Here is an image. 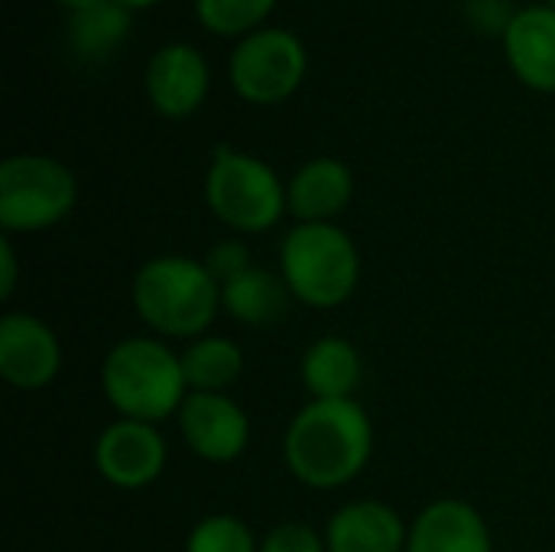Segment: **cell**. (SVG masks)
Returning a JSON list of instances; mask_svg holds the SVG:
<instances>
[{
  "mask_svg": "<svg viewBox=\"0 0 555 552\" xmlns=\"http://www.w3.org/2000/svg\"><path fill=\"white\" fill-rule=\"evenodd\" d=\"M374 455V423L358 400H309L286 426L289 475L312 491L351 485Z\"/></svg>",
  "mask_w": 555,
  "mask_h": 552,
  "instance_id": "6da1fadb",
  "label": "cell"
},
{
  "mask_svg": "<svg viewBox=\"0 0 555 552\" xmlns=\"http://www.w3.org/2000/svg\"><path fill=\"white\" fill-rule=\"evenodd\" d=\"M130 303L156 338L195 342L208 335L221 312V283L202 260L163 254L133 273Z\"/></svg>",
  "mask_w": 555,
  "mask_h": 552,
  "instance_id": "7a4b0ae2",
  "label": "cell"
},
{
  "mask_svg": "<svg viewBox=\"0 0 555 552\" xmlns=\"http://www.w3.org/2000/svg\"><path fill=\"white\" fill-rule=\"evenodd\" d=\"M101 390L120 420H140L159 426L176 420L185 397L182 355L156 335H137L117 342L101 364Z\"/></svg>",
  "mask_w": 555,
  "mask_h": 552,
  "instance_id": "3957f363",
  "label": "cell"
},
{
  "mask_svg": "<svg viewBox=\"0 0 555 552\" xmlns=\"http://www.w3.org/2000/svg\"><path fill=\"white\" fill-rule=\"evenodd\" d=\"M280 273L296 303L335 309L361 283V254L338 224H296L280 244Z\"/></svg>",
  "mask_w": 555,
  "mask_h": 552,
  "instance_id": "277c9868",
  "label": "cell"
},
{
  "mask_svg": "<svg viewBox=\"0 0 555 552\" xmlns=\"http://www.w3.org/2000/svg\"><path fill=\"white\" fill-rule=\"evenodd\" d=\"M205 202L211 215L237 234H263L289 211L286 185L276 169L228 143H218L211 153Z\"/></svg>",
  "mask_w": 555,
  "mask_h": 552,
  "instance_id": "5b68a950",
  "label": "cell"
},
{
  "mask_svg": "<svg viewBox=\"0 0 555 552\" xmlns=\"http://www.w3.org/2000/svg\"><path fill=\"white\" fill-rule=\"evenodd\" d=\"M78 202L75 172L39 153L7 156L0 163V228L7 234H36L72 215Z\"/></svg>",
  "mask_w": 555,
  "mask_h": 552,
  "instance_id": "8992f818",
  "label": "cell"
},
{
  "mask_svg": "<svg viewBox=\"0 0 555 552\" xmlns=\"http://www.w3.org/2000/svg\"><path fill=\"white\" fill-rule=\"evenodd\" d=\"M306 46L296 33L267 26L247 33L228 62L234 91L250 104L286 101L306 75Z\"/></svg>",
  "mask_w": 555,
  "mask_h": 552,
  "instance_id": "52a82bcc",
  "label": "cell"
},
{
  "mask_svg": "<svg viewBox=\"0 0 555 552\" xmlns=\"http://www.w3.org/2000/svg\"><path fill=\"white\" fill-rule=\"evenodd\" d=\"M169 462V446L153 423L114 420L94 439V468L98 475L120 491L150 488Z\"/></svg>",
  "mask_w": 555,
  "mask_h": 552,
  "instance_id": "ba28073f",
  "label": "cell"
},
{
  "mask_svg": "<svg viewBox=\"0 0 555 552\" xmlns=\"http://www.w3.org/2000/svg\"><path fill=\"white\" fill-rule=\"evenodd\" d=\"M176 423L185 449L211 465H231L250 446V420L228 394H189Z\"/></svg>",
  "mask_w": 555,
  "mask_h": 552,
  "instance_id": "9c48e42d",
  "label": "cell"
},
{
  "mask_svg": "<svg viewBox=\"0 0 555 552\" xmlns=\"http://www.w3.org/2000/svg\"><path fill=\"white\" fill-rule=\"evenodd\" d=\"M62 371V342L33 312L0 319V377L16 390H42Z\"/></svg>",
  "mask_w": 555,
  "mask_h": 552,
  "instance_id": "30bf717a",
  "label": "cell"
},
{
  "mask_svg": "<svg viewBox=\"0 0 555 552\" xmlns=\"http://www.w3.org/2000/svg\"><path fill=\"white\" fill-rule=\"evenodd\" d=\"M208 62L189 42H166L153 52L146 65V94L150 104L166 117H189L202 107L208 94Z\"/></svg>",
  "mask_w": 555,
  "mask_h": 552,
  "instance_id": "8fae6325",
  "label": "cell"
},
{
  "mask_svg": "<svg viewBox=\"0 0 555 552\" xmlns=\"http://www.w3.org/2000/svg\"><path fill=\"white\" fill-rule=\"evenodd\" d=\"M406 552H494V537L478 508L462 498H439L410 524Z\"/></svg>",
  "mask_w": 555,
  "mask_h": 552,
  "instance_id": "7c38bea8",
  "label": "cell"
},
{
  "mask_svg": "<svg viewBox=\"0 0 555 552\" xmlns=\"http://www.w3.org/2000/svg\"><path fill=\"white\" fill-rule=\"evenodd\" d=\"M406 537L410 524L374 498L338 508L325 524L328 552H406Z\"/></svg>",
  "mask_w": 555,
  "mask_h": 552,
  "instance_id": "4fadbf2b",
  "label": "cell"
},
{
  "mask_svg": "<svg viewBox=\"0 0 555 552\" xmlns=\"http://www.w3.org/2000/svg\"><path fill=\"white\" fill-rule=\"evenodd\" d=\"M351 195L354 176L341 159L332 156H315L302 163L286 185L289 215L299 224H335V218L348 208Z\"/></svg>",
  "mask_w": 555,
  "mask_h": 552,
  "instance_id": "5bb4252c",
  "label": "cell"
},
{
  "mask_svg": "<svg viewBox=\"0 0 555 552\" xmlns=\"http://www.w3.org/2000/svg\"><path fill=\"white\" fill-rule=\"evenodd\" d=\"M504 52L514 75L537 88L555 91V7L537 3L517 10L514 23L504 33Z\"/></svg>",
  "mask_w": 555,
  "mask_h": 552,
  "instance_id": "9a60e30c",
  "label": "cell"
},
{
  "mask_svg": "<svg viewBox=\"0 0 555 552\" xmlns=\"http://www.w3.org/2000/svg\"><path fill=\"white\" fill-rule=\"evenodd\" d=\"M299 377L309 400H354L364 377V361L348 338L322 335L302 351Z\"/></svg>",
  "mask_w": 555,
  "mask_h": 552,
  "instance_id": "2e32d148",
  "label": "cell"
},
{
  "mask_svg": "<svg viewBox=\"0 0 555 552\" xmlns=\"http://www.w3.org/2000/svg\"><path fill=\"white\" fill-rule=\"evenodd\" d=\"M293 293L283 280V273L250 267L247 273L234 277L231 283L221 286V309L250 329H267L276 325L289 312Z\"/></svg>",
  "mask_w": 555,
  "mask_h": 552,
  "instance_id": "e0dca14e",
  "label": "cell"
},
{
  "mask_svg": "<svg viewBox=\"0 0 555 552\" xmlns=\"http://www.w3.org/2000/svg\"><path fill=\"white\" fill-rule=\"evenodd\" d=\"M182 371L189 394H228L244 374V351L224 335H202L185 345Z\"/></svg>",
  "mask_w": 555,
  "mask_h": 552,
  "instance_id": "ac0fdd59",
  "label": "cell"
},
{
  "mask_svg": "<svg viewBox=\"0 0 555 552\" xmlns=\"http://www.w3.org/2000/svg\"><path fill=\"white\" fill-rule=\"evenodd\" d=\"M130 26H133V20H130L127 7H120L114 0H98L94 7L68 16L65 36L78 59H101L124 42Z\"/></svg>",
  "mask_w": 555,
  "mask_h": 552,
  "instance_id": "d6986e66",
  "label": "cell"
},
{
  "mask_svg": "<svg viewBox=\"0 0 555 552\" xmlns=\"http://www.w3.org/2000/svg\"><path fill=\"white\" fill-rule=\"evenodd\" d=\"M185 552H260V543L247 521L234 514H208L189 530Z\"/></svg>",
  "mask_w": 555,
  "mask_h": 552,
  "instance_id": "ffe728a7",
  "label": "cell"
},
{
  "mask_svg": "<svg viewBox=\"0 0 555 552\" xmlns=\"http://www.w3.org/2000/svg\"><path fill=\"white\" fill-rule=\"evenodd\" d=\"M273 7L276 0H195V13L202 26L221 36L254 29Z\"/></svg>",
  "mask_w": 555,
  "mask_h": 552,
  "instance_id": "44dd1931",
  "label": "cell"
},
{
  "mask_svg": "<svg viewBox=\"0 0 555 552\" xmlns=\"http://www.w3.org/2000/svg\"><path fill=\"white\" fill-rule=\"evenodd\" d=\"M260 552H328V547L325 534L312 530L302 521H286L260 540Z\"/></svg>",
  "mask_w": 555,
  "mask_h": 552,
  "instance_id": "7402d4cb",
  "label": "cell"
},
{
  "mask_svg": "<svg viewBox=\"0 0 555 552\" xmlns=\"http://www.w3.org/2000/svg\"><path fill=\"white\" fill-rule=\"evenodd\" d=\"M202 264L208 267V273L224 286V283H231L234 277H241V273H247L254 264H250V251H247V244L244 241H237V238H228V241H218L215 247H208V254L202 257Z\"/></svg>",
  "mask_w": 555,
  "mask_h": 552,
  "instance_id": "603a6c76",
  "label": "cell"
},
{
  "mask_svg": "<svg viewBox=\"0 0 555 552\" xmlns=\"http://www.w3.org/2000/svg\"><path fill=\"white\" fill-rule=\"evenodd\" d=\"M517 10L507 0H468V20L485 33H507Z\"/></svg>",
  "mask_w": 555,
  "mask_h": 552,
  "instance_id": "cb8c5ba5",
  "label": "cell"
},
{
  "mask_svg": "<svg viewBox=\"0 0 555 552\" xmlns=\"http://www.w3.org/2000/svg\"><path fill=\"white\" fill-rule=\"evenodd\" d=\"M16 290V251L13 241L3 238L0 241V299H10Z\"/></svg>",
  "mask_w": 555,
  "mask_h": 552,
  "instance_id": "d4e9b609",
  "label": "cell"
},
{
  "mask_svg": "<svg viewBox=\"0 0 555 552\" xmlns=\"http://www.w3.org/2000/svg\"><path fill=\"white\" fill-rule=\"evenodd\" d=\"M62 7H68L72 13H78V10H88V7H94L98 0H59Z\"/></svg>",
  "mask_w": 555,
  "mask_h": 552,
  "instance_id": "484cf974",
  "label": "cell"
},
{
  "mask_svg": "<svg viewBox=\"0 0 555 552\" xmlns=\"http://www.w3.org/2000/svg\"><path fill=\"white\" fill-rule=\"evenodd\" d=\"M114 3H120V7H127V10L133 13V10H140V7H153V3H159V0H114Z\"/></svg>",
  "mask_w": 555,
  "mask_h": 552,
  "instance_id": "4316f807",
  "label": "cell"
},
{
  "mask_svg": "<svg viewBox=\"0 0 555 552\" xmlns=\"http://www.w3.org/2000/svg\"><path fill=\"white\" fill-rule=\"evenodd\" d=\"M550 3H553V7H555V0H550Z\"/></svg>",
  "mask_w": 555,
  "mask_h": 552,
  "instance_id": "83f0119b",
  "label": "cell"
}]
</instances>
